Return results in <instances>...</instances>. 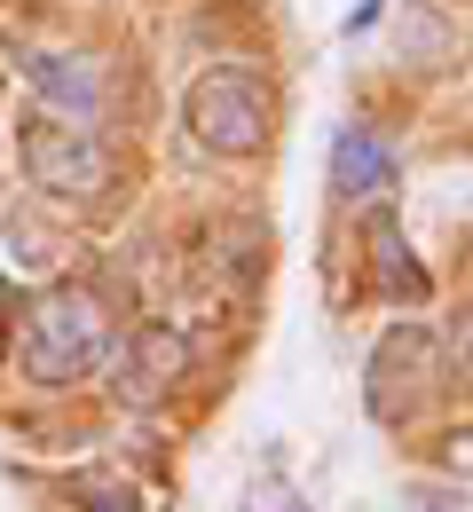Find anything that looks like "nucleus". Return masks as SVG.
Listing matches in <instances>:
<instances>
[{"label": "nucleus", "instance_id": "1", "mask_svg": "<svg viewBox=\"0 0 473 512\" xmlns=\"http://www.w3.org/2000/svg\"><path fill=\"white\" fill-rule=\"evenodd\" d=\"M111 355V308L87 284H56L40 300H24L16 316V371L32 386H71Z\"/></svg>", "mask_w": 473, "mask_h": 512}, {"label": "nucleus", "instance_id": "2", "mask_svg": "<svg viewBox=\"0 0 473 512\" xmlns=\"http://www.w3.org/2000/svg\"><path fill=\"white\" fill-rule=\"evenodd\" d=\"M16 150H24V174H32V190H40V197H71V205H87V197L111 190V142L87 127V119L32 111L24 134H16Z\"/></svg>", "mask_w": 473, "mask_h": 512}, {"label": "nucleus", "instance_id": "3", "mask_svg": "<svg viewBox=\"0 0 473 512\" xmlns=\"http://www.w3.org/2000/svg\"><path fill=\"white\" fill-rule=\"evenodd\" d=\"M182 119H190V134H198L213 158H253L269 142V87L245 64H213V71L190 79Z\"/></svg>", "mask_w": 473, "mask_h": 512}, {"label": "nucleus", "instance_id": "4", "mask_svg": "<svg viewBox=\"0 0 473 512\" xmlns=\"http://www.w3.org/2000/svg\"><path fill=\"white\" fill-rule=\"evenodd\" d=\"M434 379H442L434 331H426V323H395V331L371 347V418H379V426H403L410 410L434 394Z\"/></svg>", "mask_w": 473, "mask_h": 512}, {"label": "nucleus", "instance_id": "5", "mask_svg": "<svg viewBox=\"0 0 473 512\" xmlns=\"http://www.w3.org/2000/svg\"><path fill=\"white\" fill-rule=\"evenodd\" d=\"M182 379H190V339H182L174 323H135L127 347L111 355V394H119L127 410H158Z\"/></svg>", "mask_w": 473, "mask_h": 512}, {"label": "nucleus", "instance_id": "6", "mask_svg": "<svg viewBox=\"0 0 473 512\" xmlns=\"http://www.w3.org/2000/svg\"><path fill=\"white\" fill-rule=\"evenodd\" d=\"M32 87H40V111H56V119H103V71L79 64V56H32Z\"/></svg>", "mask_w": 473, "mask_h": 512}, {"label": "nucleus", "instance_id": "7", "mask_svg": "<svg viewBox=\"0 0 473 512\" xmlns=\"http://www.w3.org/2000/svg\"><path fill=\"white\" fill-rule=\"evenodd\" d=\"M395 182V158H387V142L363 127H339L332 142V190L347 197V205H371V197Z\"/></svg>", "mask_w": 473, "mask_h": 512}, {"label": "nucleus", "instance_id": "8", "mask_svg": "<svg viewBox=\"0 0 473 512\" xmlns=\"http://www.w3.org/2000/svg\"><path fill=\"white\" fill-rule=\"evenodd\" d=\"M371 253H379V284H387V300H426V268L403 253L395 221H379V229H371Z\"/></svg>", "mask_w": 473, "mask_h": 512}, {"label": "nucleus", "instance_id": "9", "mask_svg": "<svg viewBox=\"0 0 473 512\" xmlns=\"http://www.w3.org/2000/svg\"><path fill=\"white\" fill-rule=\"evenodd\" d=\"M71 505H87V512H142V497H135L127 473L95 465V473H71Z\"/></svg>", "mask_w": 473, "mask_h": 512}, {"label": "nucleus", "instance_id": "10", "mask_svg": "<svg viewBox=\"0 0 473 512\" xmlns=\"http://www.w3.org/2000/svg\"><path fill=\"white\" fill-rule=\"evenodd\" d=\"M245 512H308V505H300V497L269 473V481H253V489H245Z\"/></svg>", "mask_w": 473, "mask_h": 512}, {"label": "nucleus", "instance_id": "11", "mask_svg": "<svg viewBox=\"0 0 473 512\" xmlns=\"http://www.w3.org/2000/svg\"><path fill=\"white\" fill-rule=\"evenodd\" d=\"M450 355H458V371H466V379H473V308H466V316H458V339H450Z\"/></svg>", "mask_w": 473, "mask_h": 512}, {"label": "nucleus", "instance_id": "12", "mask_svg": "<svg viewBox=\"0 0 473 512\" xmlns=\"http://www.w3.org/2000/svg\"><path fill=\"white\" fill-rule=\"evenodd\" d=\"M442 457H450L458 473H473V434H450V449H442Z\"/></svg>", "mask_w": 473, "mask_h": 512}]
</instances>
